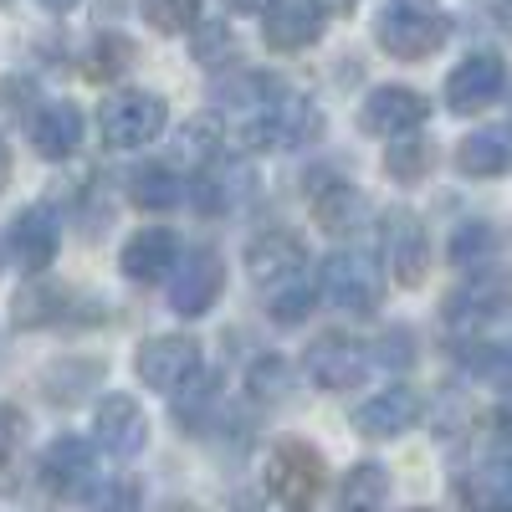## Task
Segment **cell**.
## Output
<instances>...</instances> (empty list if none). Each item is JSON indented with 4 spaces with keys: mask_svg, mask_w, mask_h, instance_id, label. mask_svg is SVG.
Returning <instances> with one entry per match:
<instances>
[{
    "mask_svg": "<svg viewBox=\"0 0 512 512\" xmlns=\"http://www.w3.org/2000/svg\"><path fill=\"white\" fill-rule=\"evenodd\" d=\"M374 41L395 62H425L451 41V16L431 0H395L374 16Z\"/></svg>",
    "mask_w": 512,
    "mask_h": 512,
    "instance_id": "cell-1",
    "label": "cell"
},
{
    "mask_svg": "<svg viewBox=\"0 0 512 512\" xmlns=\"http://www.w3.org/2000/svg\"><path fill=\"white\" fill-rule=\"evenodd\" d=\"M323 134V108L303 93L282 88L277 98H267L262 108L241 113V144L251 149H303Z\"/></svg>",
    "mask_w": 512,
    "mask_h": 512,
    "instance_id": "cell-2",
    "label": "cell"
},
{
    "mask_svg": "<svg viewBox=\"0 0 512 512\" xmlns=\"http://www.w3.org/2000/svg\"><path fill=\"white\" fill-rule=\"evenodd\" d=\"M446 328L466 333H487L497 318L512 313V272L507 267H477L451 297H446Z\"/></svg>",
    "mask_w": 512,
    "mask_h": 512,
    "instance_id": "cell-3",
    "label": "cell"
},
{
    "mask_svg": "<svg viewBox=\"0 0 512 512\" xmlns=\"http://www.w3.org/2000/svg\"><path fill=\"white\" fill-rule=\"evenodd\" d=\"M164 123H169L164 98L144 93V88H118L98 108V134H103L108 149H144L149 139L164 134Z\"/></svg>",
    "mask_w": 512,
    "mask_h": 512,
    "instance_id": "cell-4",
    "label": "cell"
},
{
    "mask_svg": "<svg viewBox=\"0 0 512 512\" xmlns=\"http://www.w3.org/2000/svg\"><path fill=\"white\" fill-rule=\"evenodd\" d=\"M323 456H318V446H308V441H297V436H287V441H277L272 451H267V492L287 507V512H308L313 502H318V492H323Z\"/></svg>",
    "mask_w": 512,
    "mask_h": 512,
    "instance_id": "cell-5",
    "label": "cell"
},
{
    "mask_svg": "<svg viewBox=\"0 0 512 512\" xmlns=\"http://www.w3.org/2000/svg\"><path fill=\"white\" fill-rule=\"evenodd\" d=\"M379 251H384V267L400 287H420L425 272H431V236H425V221L405 205H390L379 221Z\"/></svg>",
    "mask_w": 512,
    "mask_h": 512,
    "instance_id": "cell-6",
    "label": "cell"
},
{
    "mask_svg": "<svg viewBox=\"0 0 512 512\" xmlns=\"http://www.w3.org/2000/svg\"><path fill=\"white\" fill-rule=\"evenodd\" d=\"M134 374L144 379V390L175 395L200 374V344L190 333H159V338H149V344H139Z\"/></svg>",
    "mask_w": 512,
    "mask_h": 512,
    "instance_id": "cell-7",
    "label": "cell"
},
{
    "mask_svg": "<svg viewBox=\"0 0 512 512\" xmlns=\"http://www.w3.org/2000/svg\"><path fill=\"white\" fill-rule=\"evenodd\" d=\"M303 369L318 390L344 395L354 384H364V374H369V344H359L354 333H318L303 354Z\"/></svg>",
    "mask_w": 512,
    "mask_h": 512,
    "instance_id": "cell-8",
    "label": "cell"
},
{
    "mask_svg": "<svg viewBox=\"0 0 512 512\" xmlns=\"http://www.w3.org/2000/svg\"><path fill=\"white\" fill-rule=\"evenodd\" d=\"M251 190H256V175L241 159H226V154L205 159L185 185V195H190V205L200 210V216H231V210H241L251 200Z\"/></svg>",
    "mask_w": 512,
    "mask_h": 512,
    "instance_id": "cell-9",
    "label": "cell"
},
{
    "mask_svg": "<svg viewBox=\"0 0 512 512\" xmlns=\"http://www.w3.org/2000/svg\"><path fill=\"white\" fill-rule=\"evenodd\" d=\"M303 190H308V205H313V221L328 236L359 231V221H364V190L349 185V175H338L333 164H318V169L303 175Z\"/></svg>",
    "mask_w": 512,
    "mask_h": 512,
    "instance_id": "cell-10",
    "label": "cell"
},
{
    "mask_svg": "<svg viewBox=\"0 0 512 512\" xmlns=\"http://www.w3.org/2000/svg\"><path fill=\"white\" fill-rule=\"evenodd\" d=\"M323 292H328V303L333 308H344L354 318H369L379 308V272L364 251H333L328 262H323Z\"/></svg>",
    "mask_w": 512,
    "mask_h": 512,
    "instance_id": "cell-11",
    "label": "cell"
},
{
    "mask_svg": "<svg viewBox=\"0 0 512 512\" xmlns=\"http://www.w3.org/2000/svg\"><path fill=\"white\" fill-rule=\"evenodd\" d=\"M226 292V262L210 246H190L180 256V272H175V292H169V308L180 318H205L216 308V297Z\"/></svg>",
    "mask_w": 512,
    "mask_h": 512,
    "instance_id": "cell-12",
    "label": "cell"
},
{
    "mask_svg": "<svg viewBox=\"0 0 512 512\" xmlns=\"http://www.w3.org/2000/svg\"><path fill=\"white\" fill-rule=\"evenodd\" d=\"M507 88V67L497 52H472V57H461L446 77V108L461 113V118H472L482 108H492Z\"/></svg>",
    "mask_w": 512,
    "mask_h": 512,
    "instance_id": "cell-13",
    "label": "cell"
},
{
    "mask_svg": "<svg viewBox=\"0 0 512 512\" xmlns=\"http://www.w3.org/2000/svg\"><path fill=\"white\" fill-rule=\"evenodd\" d=\"M431 118V103H425L415 88H405V82H390V88H374L359 108V128L374 139H405L415 134V128Z\"/></svg>",
    "mask_w": 512,
    "mask_h": 512,
    "instance_id": "cell-14",
    "label": "cell"
},
{
    "mask_svg": "<svg viewBox=\"0 0 512 512\" xmlns=\"http://www.w3.org/2000/svg\"><path fill=\"white\" fill-rule=\"evenodd\" d=\"M36 477H41V487H47L57 502H77L82 492L93 487V477H98L93 446L82 441V436H57L47 451H41Z\"/></svg>",
    "mask_w": 512,
    "mask_h": 512,
    "instance_id": "cell-15",
    "label": "cell"
},
{
    "mask_svg": "<svg viewBox=\"0 0 512 512\" xmlns=\"http://www.w3.org/2000/svg\"><path fill=\"white\" fill-rule=\"evenodd\" d=\"M180 236L175 231H164V226H144V231H134L123 241V251H118V267H123V277L128 282H164L169 272L180 267Z\"/></svg>",
    "mask_w": 512,
    "mask_h": 512,
    "instance_id": "cell-16",
    "label": "cell"
},
{
    "mask_svg": "<svg viewBox=\"0 0 512 512\" xmlns=\"http://www.w3.org/2000/svg\"><path fill=\"white\" fill-rule=\"evenodd\" d=\"M323 31H328L323 0H277L262 16V36L272 52H308Z\"/></svg>",
    "mask_w": 512,
    "mask_h": 512,
    "instance_id": "cell-17",
    "label": "cell"
},
{
    "mask_svg": "<svg viewBox=\"0 0 512 512\" xmlns=\"http://www.w3.org/2000/svg\"><path fill=\"white\" fill-rule=\"evenodd\" d=\"M6 241H11V262H16L21 272H47V267L57 262L62 231H57V216H52L47 205H26L21 216L11 221Z\"/></svg>",
    "mask_w": 512,
    "mask_h": 512,
    "instance_id": "cell-18",
    "label": "cell"
},
{
    "mask_svg": "<svg viewBox=\"0 0 512 512\" xmlns=\"http://www.w3.org/2000/svg\"><path fill=\"white\" fill-rule=\"evenodd\" d=\"M93 436L108 456H139L149 441V420L134 395H103L93 410Z\"/></svg>",
    "mask_w": 512,
    "mask_h": 512,
    "instance_id": "cell-19",
    "label": "cell"
},
{
    "mask_svg": "<svg viewBox=\"0 0 512 512\" xmlns=\"http://www.w3.org/2000/svg\"><path fill=\"white\" fill-rule=\"evenodd\" d=\"M420 410L425 405H420V395L410 390V384H390V390H379L374 400H364L354 410V431L369 436V441H395L420 420Z\"/></svg>",
    "mask_w": 512,
    "mask_h": 512,
    "instance_id": "cell-20",
    "label": "cell"
},
{
    "mask_svg": "<svg viewBox=\"0 0 512 512\" xmlns=\"http://www.w3.org/2000/svg\"><path fill=\"white\" fill-rule=\"evenodd\" d=\"M246 272L262 282L267 292L282 287L287 277L297 272H308V256H303V241H297L292 231H262V236H251L246 246Z\"/></svg>",
    "mask_w": 512,
    "mask_h": 512,
    "instance_id": "cell-21",
    "label": "cell"
},
{
    "mask_svg": "<svg viewBox=\"0 0 512 512\" xmlns=\"http://www.w3.org/2000/svg\"><path fill=\"white\" fill-rule=\"evenodd\" d=\"M77 144H82V108L72 98H57L47 108H36V118H31V149L41 159L62 164V159L77 154Z\"/></svg>",
    "mask_w": 512,
    "mask_h": 512,
    "instance_id": "cell-22",
    "label": "cell"
},
{
    "mask_svg": "<svg viewBox=\"0 0 512 512\" xmlns=\"http://www.w3.org/2000/svg\"><path fill=\"white\" fill-rule=\"evenodd\" d=\"M456 169L466 180H502L512 169V128H472L456 144Z\"/></svg>",
    "mask_w": 512,
    "mask_h": 512,
    "instance_id": "cell-23",
    "label": "cell"
},
{
    "mask_svg": "<svg viewBox=\"0 0 512 512\" xmlns=\"http://www.w3.org/2000/svg\"><path fill=\"white\" fill-rule=\"evenodd\" d=\"M72 318H98V308H88L82 292H72V287H26L16 297L21 328H52V323H72Z\"/></svg>",
    "mask_w": 512,
    "mask_h": 512,
    "instance_id": "cell-24",
    "label": "cell"
},
{
    "mask_svg": "<svg viewBox=\"0 0 512 512\" xmlns=\"http://www.w3.org/2000/svg\"><path fill=\"white\" fill-rule=\"evenodd\" d=\"M456 507L461 512H512V472L502 466H477L456 477Z\"/></svg>",
    "mask_w": 512,
    "mask_h": 512,
    "instance_id": "cell-25",
    "label": "cell"
},
{
    "mask_svg": "<svg viewBox=\"0 0 512 512\" xmlns=\"http://www.w3.org/2000/svg\"><path fill=\"white\" fill-rule=\"evenodd\" d=\"M185 185L190 180H180V169H169V164L128 169V195H134V205H144V210H175L185 200Z\"/></svg>",
    "mask_w": 512,
    "mask_h": 512,
    "instance_id": "cell-26",
    "label": "cell"
},
{
    "mask_svg": "<svg viewBox=\"0 0 512 512\" xmlns=\"http://www.w3.org/2000/svg\"><path fill=\"white\" fill-rule=\"evenodd\" d=\"M390 507V472L379 461H364L338 487V512H384Z\"/></svg>",
    "mask_w": 512,
    "mask_h": 512,
    "instance_id": "cell-27",
    "label": "cell"
},
{
    "mask_svg": "<svg viewBox=\"0 0 512 512\" xmlns=\"http://www.w3.org/2000/svg\"><path fill=\"white\" fill-rule=\"evenodd\" d=\"M318 292H323V282H313L308 272H297V277H287L282 287L267 292V313L277 323H308V313L318 308Z\"/></svg>",
    "mask_w": 512,
    "mask_h": 512,
    "instance_id": "cell-28",
    "label": "cell"
},
{
    "mask_svg": "<svg viewBox=\"0 0 512 512\" xmlns=\"http://www.w3.org/2000/svg\"><path fill=\"white\" fill-rule=\"evenodd\" d=\"M21 451H26V415L0 405V497L21 482Z\"/></svg>",
    "mask_w": 512,
    "mask_h": 512,
    "instance_id": "cell-29",
    "label": "cell"
},
{
    "mask_svg": "<svg viewBox=\"0 0 512 512\" xmlns=\"http://www.w3.org/2000/svg\"><path fill=\"white\" fill-rule=\"evenodd\" d=\"M431 144L425 139H400V144H390V154H384V175H390L395 185H420L425 180V169H431Z\"/></svg>",
    "mask_w": 512,
    "mask_h": 512,
    "instance_id": "cell-30",
    "label": "cell"
},
{
    "mask_svg": "<svg viewBox=\"0 0 512 512\" xmlns=\"http://www.w3.org/2000/svg\"><path fill=\"white\" fill-rule=\"evenodd\" d=\"M497 251V231L487 221H461L451 231V262L456 267H487Z\"/></svg>",
    "mask_w": 512,
    "mask_h": 512,
    "instance_id": "cell-31",
    "label": "cell"
},
{
    "mask_svg": "<svg viewBox=\"0 0 512 512\" xmlns=\"http://www.w3.org/2000/svg\"><path fill=\"white\" fill-rule=\"evenodd\" d=\"M128 62H134V47H128V36H93V47H88V77H98V82H113V77H123L128 72Z\"/></svg>",
    "mask_w": 512,
    "mask_h": 512,
    "instance_id": "cell-32",
    "label": "cell"
},
{
    "mask_svg": "<svg viewBox=\"0 0 512 512\" xmlns=\"http://www.w3.org/2000/svg\"><path fill=\"white\" fill-rule=\"evenodd\" d=\"M190 52L200 67H226V62H236V31L226 21H205V26H195Z\"/></svg>",
    "mask_w": 512,
    "mask_h": 512,
    "instance_id": "cell-33",
    "label": "cell"
},
{
    "mask_svg": "<svg viewBox=\"0 0 512 512\" xmlns=\"http://www.w3.org/2000/svg\"><path fill=\"white\" fill-rule=\"evenodd\" d=\"M216 384H221L216 374H205V369H200V374L185 384V395L175 390V395H180V400H175V420L185 425V431H195V425L205 420V410L216 405Z\"/></svg>",
    "mask_w": 512,
    "mask_h": 512,
    "instance_id": "cell-34",
    "label": "cell"
},
{
    "mask_svg": "<svg viewBox=\"0 0 512 512\" xmlns=\"http://www.w3.org/2000/svg\"><path fill=\"white\" fill-rule=\"evenodd\" d=\"M139 11L154 31H185V26H200V0H139Z\"/></svg>",
    "mask_w": 512,
    "mask_h": 512,
    "instance_id": "cell-35",
    "label": "cell"
},
{
    "mask_svg": "<svg viewBox=\"0 0 512 512\" xmlns=\"http://www.w3.org/2000/svg\"><path fill=\"white\" fill-rule=\"evenodd\" d=\"M226 123L221 118H210V113H200V118H190L185 123V134H180V154L190 149V154H200V159H216V154H226Z\"/></svg>",
    "mask_w": 512,
    "mask_h": 512,
    "instance_id": "cell-36",
    "label": "cell"
},
{
    "mask_svg": "<svg viewBox=\"0 0 512 512\" xmlns=\"http://www.w3.org/2000/svg\"><path fill=\"white\" fill-rule=\"evenodd\" d=\"M251 395H256V400H282V395H287V364H282L277 354H267V359L251 364Z\"/></svg>",
    "mask_w": 512,
    "mask_h": 512,
    "instance_id": "cell-37",
    "label": "cell"
},
{
    "mask_svg": "<svg viewBox=\"0 0 512 512\" xmlns=\"http://www.w3.org/2000/svg\"><path fill=\"white\" fill-rule=\"evenodd\" d=\"M93 512H144V497H139L134 482H108L93 497Z\"/></svg>",
    "mask_w": 512,
    "mask_h": 512,
    "instance_id": "cell-38",
    "label": "cell"
},
{
    "mask_svg": "<svg viewBox=\"0 0 512 512\" xmlns=\"http://www.w3.org/2000/svg\"><path fill=\"white\" fill-rule=\"evenodd\" d=\"M226 6H231V11H241V16H256V11L267 16V11L277 6V0H226Z\"/></svg>",
    "mask_w": 512,
    "mask_h": 512,
    "instance_id": "cell-39",
    "label": "cell"
},
{
    "mask_svg": "<svg viewBox=\"0 0 512 512\" xmlns=\"http://www.w3.org/2000/svg\"><path fill=\"white\" fill-rule=\"evenodd\" d=\"M497 431H502V436H512V395L497 405Z\"/></svg>",
    "mask_w": 512,
    "mask_h": 512,
    "instance_id": "cell-40",
    "label": "cell"
},
{
    "mask_svg": "<svg viewBox=\"0 0 512 512\" xmlns=\"http://www.w3.org/2000/svg\"><path fill=\"white\" fill-rule=\"evenodd\" d=\"M6 175H11V149H6V134H0V185H6Z\"/></svg>",
    "mask_w": 512,
    "mask_h": 512,
    "instance_id": "cell-41",
    "label": "cell"
},
{
    "mask_svg": "<svg viewBox=\"0 0 512 512\" xmlns=\"http://www.w3.org/2000/svg\"><path fill=\"white\" fill-rule=\"evenodd\" d=\"M497 21L512 31V0H497Z\"/></svg>",
    "mask_w": 512,
    "mask_h": 512,
    "instance_id": "cell-42",
    "label": "cell"
},
{
    "mask_svg": "<svg viewBox=\"0 0 512 512\" xmlns=\"http://www.w3.org/2000/svg\"><path fill=\"white\" fill-rule=\"evenodd\" d=\"M497 379H512V349H502V369H497Z\"/></svg>",
    "mask_w": 512,
    "mask_h": 512,
    "instance_id": "cell-43",
    "label": "cell"
},
{
    "mask_svg": "<svg viewBox=\"0 0 512 512\" xmlns=\"http://www.w3.org/2000/svg\"><path fill=\"white\" fill-rule=\"evenodd\" d=\"M41 6H47V11H72L77 0H41Z\"/></svg>",
    "mask_w": 512,
    "mask_h": 512,
    "instance_id": "cell-44",
    "label": "cell"
},
{
    "mask_svg": "<svg viewBox=\"0 0 512 512\" xmlns=\"http://www.w3.org/2000/svg\"><path fill=\"white\" fill-rule=\"evenodd\" d=\"M410 512H431V507H410Z\"/></svg>",
    "mask_w": 512,
    "mask_h": 512,
    "instance_id": "cell-45",
    "label": "cell"
},
{
    "mask_svg": "<svg viewBox=\"0 0 512 512\" xmlns=\"http://www.w3.org/2000/svg\"><path fill=\"white\" fill-rule=\"evenodd\" d=\"M507 472H512V461H507Z\"/></svg>",
    "mask_w": 512,
    "mask_h": 512,
    "instance_id": "cell-46",
    "label": "cell"
},
{
    "mask_svg": "<svg viewBox=\"0 0 512 512\" xmlns=\"http://www.w3.org/2000/svg\"><path fill=\"white\" fill-rule=\"evenodd\" d=\"M0 6H6V0H0Z\"/></svg>",
    "mask_w": 512,
    "mask_h": 512,
    "instance_id": "cell-47",
    "label": "cell"
}]
</instances>
